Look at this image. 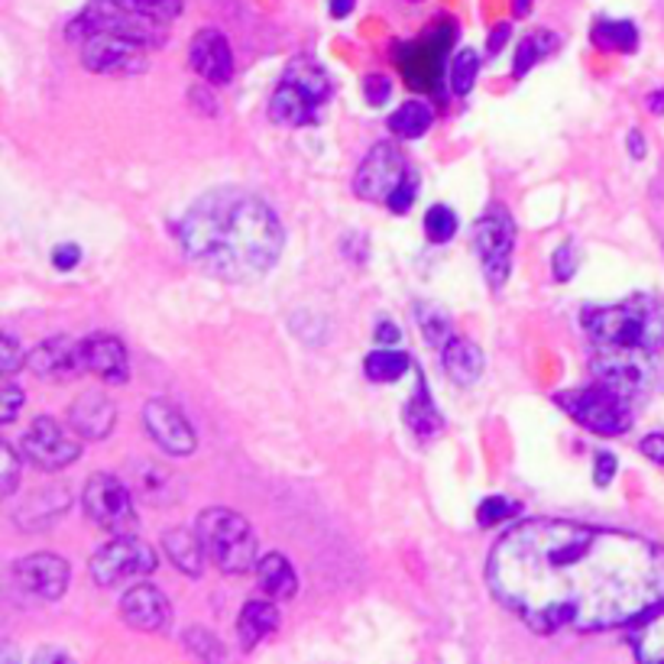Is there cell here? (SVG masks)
Instances as JSON below:
<instances>
[{
	"mask_svg": "<svg viewBox=\"0 0 664 664\" xmlns=\"http://www.w3.org/2000/svg\"><path fill=\"white\" fill-rule=\"evenodd\" d=\"M486 583L541 635L619 629L664 603V548L619 528L525 519L493 545Z\"/></svg>",
	"mask_w": 664,
	"mask_h": 664,
	"instance_id": "6da1fadb",
	"label": "cell"
},
{
	"mask_svg": "<svg viewBox=\"0 0 664 664\" xmlns=\"http://www.w3.org/2000/svg\"><path fill=\"white\" fill-rule=\"evenodd\" d=\"M179 243L208 276L224 283H256L280 263L285 231L263 198L218 189L201 194L182 214Z\"/></svg>",
	"mask_w": 664,
	"mask_h": 664,
	"instance_id": "7a4b0ae2",
	"label": "cell"
},
{
	"mask_svg": "<svg viewBox=\"0 0 664 664\" xmlns=\"http://www.w3.org/2000/svg\"><path fill=\"white\" fill-rule=\"evenodd\" d=\"M580 325L593 347L655 357L664 350V302L649 292H635L619 305H587Z\"/></svg>",
	"mask_w": 664,
	"mask_h": 664,
	"instance_id": "3957f363",
	"label": "cell"
},
{
	"mask_svg": "<svg viewBox=\"0 0 664 664\" xmlns=\"http://www.w3.org/2000/svg\"><path fill=\"white\" fill-rule=\"evenodd\" d=\"M328 101H331L328 72L315 59L295 55L285 65L283 78L270 97V117L280 127H312L322 120V110Z\"/></svg>",
	"mask_w": 664,
	"mask_h": 664,
	"instance_id": "277c9868",
	"label": "cell"
},
{
	"mask_svg": "<svg viewBox=\"0 0 664 664\" xmlns=\"http://www.w3.org/2000/svg\"><path fill=\"white\" fill-rule=\"evenodd\" d=\"M354 191L363 201L405 214L419 194V172L409 166L405 152L396 143H377L354 176Z\"/></svg>",
	"mask_w": 664,
	"mask_h": 664,
	"instance_id": "5b68a950",
	"label": "cell"
},
{
	"mask_svg": "<svg viewBox=\"0 0 664 664\" xmlns=\"http://www.w3.org/2000/svg\"><path fill=\"white\" fill-rule=\"evenodd\" d=\"M194 531L204 545V555L221 573H250L260 565V541L253 525L234 509L214 506L204 509L194 523Z\"/></svg>",
	"mask_w": 664,
	"mask_h": 664,
	"instance_id": "8992f818",
	"label": "cell"
},
{
	"mask_svg": "<svg viewBox=\"0 0 664 664\" xmlns=\"http://www.w3.org/2000/svg\"><path fill=\"white\" fill-rule=\"evenodd\" d=\"M107 33L120 36L130 43H140L146 49L166 46V23L134 10L124 0H92L72 23H68V40L85 43L88 36Z\"/></svg>",
	"mask_w": 664,
	"mask_h": 664,
	"instance_id": "52a82bcc",
	"label": "cell"
},
{
	"mask_svg": "<svg viewBox=\"0 0 664 664\" xmlns=\"http://www.w3.org/2000/svg\"><path fill=\"white\" fill-rule=\"evenodd\" d=\"M555 402H558V409L568 412L577 425H583L593 434H603V438H619L635 422L632 399L616 392V389H610V386H603V382L587 386V389L558 392Z\"/></svg>",
	"mask_w": 664,
	"mask_h": 664,
	"instance_id": "ba28073f",
	"label": "cell"
},
{
	"mask_svg": "<svg viewBox=\"0 0 664 664\" xmlns=\"http://www.w3.org/2000/svg\"><path fill=\"white\" fill-rule=\"evenodd\" d=\"M82 506H85V516L95 525H101L104 531L137 535V528H140L134 496H130L127 483L117 479L114 474L88 476V483L82 489Z\"/></svg>",
	"mask_w": 664,
	"mask_h": 664,
	"instance_id": "9c48e42d",
	"label": "cell"
},
{
	"mask_svg": "<svg viewBox=\"0 0 664 664\" xmlns=\"http://www.w3.org/2000/svg\"><path fill=\"white\" fill-rule=\"evenodd\" d=\"M476 256L483 263L486 283L493 288L506 285L513 273V253H516V221L503 204H493L479 221H476Z\"/></svg>",
	"mask_w": 664,
	"mask_h": 664,
	"instance_id": "30bf717a",
	"label": "cell"
},
{
	"mask_svg": "<svg viewBox=\"0 0 664 664\" xmlns=\"http://www.w3.org/2000/svg\"><path fill=\"white\" fill-rule=\"evenodd\" d=\"M159 568L156 548L137 535H117L114 541L101 545L92 558V577L97 587H120L127 580L146 577Z\"/></svg>",
	"mask_w": 664,
	"mask_h": 664,
	"instance_id": "8fae6325",
	"label": "cell"
},
{
	"mask_svg": "<svg viewBox=\"0 0 664 664\" xmlns=\"http://www.w3.org/2000/svg\"><path fill=\"white\" fill-rule=\"evenodd\" d=\"M590 370L597 382L629 396L632 402L652 389L655 382V354H639V350H610V347H593Z\"/></svg>",
	"mask_w": 664,
	"mask_h": 664,
	"instance_id": "7c38bea8",
	"label": "cell"
},
{
	"mask_svg": "<svg viewBox=\"0 0 664 664\" xmlns=\"http://www.w3.org/2000/svg\"><path fill=\"white\" fill-rule=\"evenodd\" d=\"M20 451H23V461H30L33 467L55 474V471L72 467L82 457V438L68 434L59 422L43 415L20 438Z\"/></svg>",
	"mask_w": 664,
	"mask_h": 664,
	"instance_id": "4fadbf2b",
	"label": "cell"
},
{
	"mask_svg": "<svg viewBox=\"0 0 664 664\" xmlns=\"http://www.w3.org/2000/svg\"><path fill=\"white\" fill-rule=\"evenodd\" d=\"M27 367L46 382H72L75 377L88 373V363H85V340H75V337H49L43 344H36L30 354H27Z\"/></svg>",
	"mask_w": 664,
	"mask_h": 664,
	"instance_id": "5bb4252c",
	"label": "cell"
},
{
	"mask_svg": "<svg viewBox=\"0 0 664 664\" xmlns=\"http://www.w3.org/2000/svg\"><path fill=\"white\" fill-rule=\"evenodd\" d=\"M82 62L95 75H143L146 72V46L97 33L82 43Z\"/></svg>",
	"mask_w": 664,
	"mask_h": 664,
	"instance_id": "9a60e30c",
	"label": "cell"
},
{
	"mask_svg": "<svg viewBox=\"0 0 664 664\" xmlns=\"http://www.w3.org/2000/svg\"><path fill=\"white\" fill-rule=\"evenodd\" d=\"M143 425L149 431V438L172 457H191L198 447L194 428L169 399H149L143 405Z\"/></svg>",
	"mask_w": 664,
	"mask_h": 664,
	"instance_id": "2e32d148",
	"label": "cell"
},
{
	"mask_svg": "<svg viewBox=\"0 0 664 664\" xmlns=\"http://www.w3.org/2000/svg\"><path fill=\"white\" fill-rule=\"evenodd\" d=\"M13 573V583L23 590V593H33L40 600H59L65 590H68V561L52 555V551H40V555H27V558H17L10 565Z\"/></svg>",
	"mask_w": 664,
	"mask_h": 664,
	"instance_id": "e0dca14e",
	"label": "cell"
},
{
	"mask_svg": "<svg viewBox=\"0 0 664 664\" xmlns=\"http://www.w3.org/2000/svg\"><path fill=\"white\" fill-rule=\"evenodd\" d=\"M189 62L208 85H228L234 78V52L221 30H198L191 40Z\"/></svg>",
	"mask_w": 664,
	"mask_h": 664,
	"instance_id": "ac0fdd59",
	"label": "cell"
},
{
	"mask_svg": "<svg viewBox=\"0 0 664 664\" xmlns=\"http://www.w3.org/2000/svg\"><path fill=\"white\" fill-rule=\"evenodd\" d=\"M120 616L130 629L162 632L172 619V610H169V600L162 590H156L152 583H137L120 597Z\"/></svg>",
	"mask_w": 664,
	"mask_h": 664,
	"instance_id": "d6986e66",
	"label": "cell"
},
{
	"mask_svg": "<svg viewBox=\"0 0 664 664\" xmlns=\"http://www.w3.org/2000/svg\"><path fill=\"white\" fill-rule=\"evenodd\" d=\"M68 425L82 441H104L117 425V405L101 389H88L72 402Z\"/></svg>",
	"mask_w": 664,
	"mask_h": 664,
	"instance_id": "ffe728a7",
	"label": "cell"
},
{
	"mask_svg": "<svg viewBox=\"0 0 664 664\" xmlns=\"http://www.w3.org/2000/svg\"><path fill=\"white\" fill-rule=\"evenodd\" d=\"M85 363H88V373H95L97 380L110 382V386H120V382L130 380L127 347L114 334H92V337H85Z\"/></svg>",
	"mask_w": 664,
	"mask_h": 664,
	"instance_id": "44dd1931",
	"label": "cell"
},
{
	"mask_svg": "<svg viewBox=\"0 0 664 664\" xmlns=\"http://www.w3.org/2000/svg\"><path fill=\"white\" fill-rule=\"evenodd\" d=\"M72 506V493L65 486H46L27 496V503L13 513V523L23 531H46L49 525H55Z\"/></svg>",
	"mask_w": 664,
	"mask_h": 664,
	"instance_id": "7402d4cb",
	"label": "cell"
},
{
	"mask_svg": "<svg viewBox=\"0 0 664 664\" xmlns=\"http://www.w3.org/2000/svg\"><path fill=\"white\" fill-rule=\"evenodd\" d=\"M625 642L642 664H664V603L625 625Z\"/></svg>",
	"mask_w": 664,
	"mask_h": 664,
	"instance_id": "603a6c76",
	"label": "cell"
},
{
	"mask_svg": "<svg viewBox=\"0 0 664 664\" xmlns=\"http://www.w3.org/2000/svg\"><path fill=\"white\" fill-rule=\"evenodd\" d=\"M441 363L457 386H474L483 377V350L467 337H451L441 347Z\"/></svg>",
	"mask_w": 664,
	"mask_h": 664,
	"instance_id": "cb8c5ba5",
	"label": "cell"
},
{
	"mask_svg": "<svg viewBox=\"0 0 664 664\" xmlns=\"http://www.w3.org/2000/svg\"><path fill=\"white\" fill-rule=\"evenodd\" d=\"M280 625V607L270 600H250L238 619V639L243 652H253L266 635H273Z\"/></svg>",
	"mask_w": 664,
	"mask_h": 664,
	"instance_id": "d4e9b609",
	"label": "cell"
},
{
	"mask_svg": "<svg viewBox=\"0 0 664 664\" xmlns=\"http://www.w3.org/2000/svg\"><path fill=\"white\" fill-rule=\"evenodd\" d=\"M415 392H412V399H409V405H405V425L412 428V434L415 438H422V441H431V438H438L441 431H444V415L438 412V405H434V399H431V389H428L425 377L415 370Z\"/></svg>",
	"mask_w": 664,
	"mask_h": 664,
	"instance_id": "484cf974",
	"label": "cell"
},
{
	"mask_svg": "<svg viewBox=\"0 0 664 664\" xmlns=\"http://www.w3.org/2000/svg\"><path fill=\"white\" fill-rule=\"evenodd\" d=\"M162 551H166V558H172L176 568L189 573V577H201L204 561H208L198 531H189V528H169L162 535Z\"/></svg>",
	"mask_w": 664,
	"mask_h": 664,
	"instance_id": "4316f807",
	"label": "cell"
},
{
	"mask_svg": "<svg viewBox=\"0 0 664 664\" xmlns=\"http://www.w3.org/2000/svg\"><path fill=\"white\" fill-rule=\"evenodd\" d=\"M256 577H260L263 593L273 597V600H292L298 593V573L292 568V561L285 555H280V551L260 558Z\"/></svg>",
	"mask_w": 664,
	"mask_h": 664,
	"instance_id": "83f0119b",
	"label": "cell"
},
{
	"mask_svg": "<svg viewBox=\"0 0 664 664\" xmlns=\"http://www.w3.org/2000/svg\"><path fill=\"white\" fill-rule=\"evenodd\" d=\"M431 124H434V110H431V104L422 101V97L405 101V104L389 117V130H392L396 137H402V140H419V137H425Z\"/></svg>",
	"mask_w": 664,
	"mask_h": 664,
	"instance_id": "f1b7e54d",
	"label": "cell"
},
{
	"mask_svg": "<svg viewBox=\"0 0 664 664\" xmlns=\"http://www.w3.org/2000/svg\"><path fill=\"white\" fill-rule=\"evenodd\" d=\"M590 40H593V46L607 49V52H635L639 49V30H635L632 20L600 17L590 27Z\"/></svg>",
	"mask_w": 664,
	"mask_h": 664,
	"instance_id": "f546056e",
	"label": "cell"
},
{
	"mask_svg": "<svg viewBox=\"0 0 664 664\" xmlns=\"http://www.w3.org/2000/svg\"><path fill=\"white\" fill-rule=\"evenodd\" d=\"M409 370H412V357L405 350H392V347H380L363 360V373L373 382L402 380Z\"/></svg>",
	"mask_w": 664,
	"mask_h": 664,
	"instance_id": "4dcf8cb0",
	"label": "cell"
},
{
	"mask_svg": "<svg viewBox=\"0 0 664 664\" xmlns=\"http://www.w3.org/2000/svg\"><path fill=\"white\" fill-rule=\"evenodd\" d=\"M558 49V36L555 33H548V30H535V33H528L519 40V49H516V68H513V75L516 78H525L545 55H551Z\"/></svg>",
	"mask_w": 664,
	"mask_h": 664,
	"instance_id": "1f68e13d",
	"label": "cell"
},
{
	"mask_svg": "<svg viewBox=\"0 0 664 664\" xmlns=\"http://www.w3.org/2000/svg\"><path fill=\"white\" fill-rule=\"evenodd\" d=\"M415 318H419V328L431 347H444L454 334H451V315L441 308V305H431V302H419L415 305Z\"/></svg>",
	"mask_w": 664,
	"mask_h": 664,
	"instance_id": "d6a6232c",
	"label": "cell"
},
{
	"mask_svg": "<svg viewBox=\"0 0 664 664\" xmlns=\"http://www.w3.org/2000/svg\"><path fill=\"white\" fill-rule=\"evenodd\" d=\"M479 75V55L474 49H461L451 62V88L454 95H471Z\"/></svg>",
	"mask_w": 664,
	"mask_h": 664,
	"instance_id": "836d02e7",
	"label": "cell"
},
{
	"mask_svg": "<svg viewBox=\"0 0 664 664\" xmlns=\"http://www.w3.org/2000/svg\"><path fill=\"white\" fill-rule=\"evenodd\" d=\"M457 234V214L447 204H431L425 214V238L431 243H447Z\"/></svg>",
	"mask_w": 664,
	"mask_h": 664,
	"instance_id": "e575fe53",
	"label": "cell"
},
{
	"mask_svg": "<svg viewBox=\"0 0 664 664\" xmlns=\"http://www.w3.org/2000/svg\"><path fill=\"white\" fill-rule=\"evenodd\" d=\"M186 645H189L191 655H198L204 662H224L228 658V649L218 642V635L204 632V629H189L186 632Z\"/></svg>",
	"mask_w": 664,
	"mask_h": 664,
	"instance_id": "d590c367",
	"label": "cell"
},
{
	"mask_svg": "<svg viewBox=\"0 0 664 664\" xmlns=\"http://www.w3.org/2000/svg\"><path fill=\"white\" fill-rule=\"evenodd\" d=\"M519 509H523V506H519V503H513V499L489 496V499H483V503H479V509H476V523L483 525V528H489V525H499L503 519H513Z\"/></svg>",
	"mask_w": 664,
	"mask_h": 664,
	"instance_id": "8d00e7d4",
	"label": "cell"
},
{
	"mask_svg": "<svg viewBox=\"0 0 664 664\" xmlns=\"http://www.w3.org/2000/svg\"><path fill=\"white\" fill-rule=\"evenodd\" d=\"M124 3H130L134 10H140V13L159 20V23H172L186 7L182 0H124Z\"/></svg>",
	"mask_w": 664,
	"mask_h": 664,
	"instance_id": "74e56055",
	"label": "cell"
},
{
	"mask_svg": "<svg viewBox=\"0 0 664 664\" xmlns=\"http://www.w3.org/2000/svg\"><path fill=\"white\" fill-rule=\"evenodd\" d=\"M23 402H27V392L17 382H3V389H0V425H13Z\"/></svg>",
	"mask_w": 664,
	"mask_h": 664,
	"instance_id": "f35d334b",
	"label": "cell"
},
{
	"mask_svg": "<svg viewBox=\"0 0 664 664\" xmlns=\"http://www.w3.org/2000/svg\"><path fill=\"white\" fill-rule=\"evenodd\" d=\"M20 367H27V350L13 334H3V350H0V370L7 377H13Z\"/></svg>",
	"mask_w": 664,
	"mask_h": 664,
	"instance_id": "ab89813d",
	"label": "cell"
},
{
	"mask_svg": "<svg viewBox=\"0 0 664 664\" xmlns=\"http://www.w3.org/2000/svg\"><path fill=\"white\" fill-rule=\"evenodd\" d=\"M551 270H555V280H558V283L573 280V273H577V246H573V240H565V243L555 250Z\"/></svg>",
	"mask_w": 664,
	"mask_h": 664,
	"instance_id": "60d3db41",
	"label": "cell"
},
{
	"mask_svg": "<svg viewBox=\"0 0 664 664\" xmlns=\"http://www.w3.org/2000/svg\"><path fill=\"white\" fill-rule=\"evenodd\" d=\"M0 464H3V476H0L3 483H0V493H3V496H13L17 486H20V457L13 454L10 444L0 447Z\"/></svg>",
	"mask_w": 664,
	"mask_h": 664,
	"instance_id": "b9f144b4",
	"label": "cell"
},
{
	"mask_svg": "<svg viewBox=\"0 0 664 664\" xmlns=\"http://www.w3.org/2000/svg\"><path fill=\"white\" fill-rule=\"evenodd\" d=\"M363 97H367L370 107L389 104V97H392V82H389V75H367V78H363Z\"/></svg>",
	"mask_w": 664,
	"mask_h": 664,
	"instance_id": "7bdbcfd3",
	"label": "cell"
},
{
	"mask_svg": "<svg viewBox=\"0 0 664 664\" xmlns=\"http://www.w3.org/2000/svg\"><path fill=\"white\" fill-rule=\"evenodd\" d=\"M616 471V454H613V451H597V457H593V483H597V486H610Z\"/></svg>",
	"mask_w": 664,
	"mask_h": 664,
	"instance_id": "ee69618b",
	"label": "cell"
},
{
	"mask_svg": "<svg viewBox=\"0 0 664 664\" xmlns=\"http://www.w3.org/2000/svg\"><path fill=\"white\" fill-rule=\"evenodd\" d=\"M78 263H82V246H78V243H62V246L52 250V266H55L59 273H68V270H75Z\"/></svg>",
	"mask_w": 664,
	"mask_h": 664,
	"instance_id": "f6af8a7d",
	"label": "cell"
},
{
	"mask_svg": "<svg viewBox=\"0 0 664 664\" xmlns=\"http://www.w3.org/2000/svg\"><path fill=\"white\" fill-rule=\"evenodd\" d=\"M639 451H642L652 464L664 467V434H649V438H642Z\"/></svg>",
	"mask_w": 664,
	"mask_h": 664,
	"instance_id": "bcb514c9",
	"label": "cell"
},
{
	"mask_svg": "<svg viewBox=\"0 0 664 664\" xmlns=\"http://www.w3.org/2000/svg\"><path fill=\"white\" fill-rule=\"evenodd\" d=\"M509 33H513L509 23H499V27L489 33V40H486V52H489V55H499L503 46H506V40H509Z\"/></svg>",
	"mask_w": 664,
	"mask_h": 664,
	"instance_id": "7dc6e473",
	"label": "cell"
},
{
	"mask_svg": "<svg viewBox=\"0 0 664 664\" xmlns=\"http://www.w3.org/2000/svg\"><path fill=\"white\" fill-rule=\"evenodd\" d=\"M399 328H396V322H380V328H377V344L386 347V344H399Z\"/></svg>",
	"mask_w": 664,
	"mask_h": 664,
	"instance_id": "c3c4849f",
	"label": "cell"
},
{
	"mask_svg": "<svg viewBox=\"0 0 664 664\" xmlns=\"http://www.w3.org/2000/svg\"><path fill=\"white\" fill-rule=\"evenodd\" d=\"M629 152H632V159H645V137L639 130L629 134Z\"/></svg>",
	"mask_w": 664,
	"mask_h": 664,
	"instance_id": "681fc988",
	"label": "cell"
},
{
	"mask_svg": "<svg viewBox=\"0 0 664 664\" xmlns=\"http://www.w3.org/2000/svg\"><path fill=\"white\" fill-rule=\"evenodd\" d=\"M350 10H354V0H331V17H337V20L350 17Z\"/></svg>",
	"mask_w": 664,
	"mask_h": 664,
	"instance_id": "f907efd6",
	"label": "cell"
},
{
	"mask_svg": "<svg viewBox=\"0 0 664 664\" xmlns=\"http://www.w3.org/2000/svg\"><path fill=\"white\" fill-rule=\"evenodd\" d=\"M649 110L652 114H664V88H658L655 95L649 97Z\"/></svg>",
	"mask_w": 664,
	"mask_h": 664,
	"instance_id": "816d5d0a",
	"label": "cell"
},
{
	"mask_svg": "<svg viewBox=\"0 0 664 664\" xmlns=\"http://www.w3.org/2000/svg\"><path fill=\"white\" fill-rule=\"evenodd\" d=\"M46 658H52V662H68V655H62V652H49V649H43L33 662H46Z\"/></svg>",
	"mask_w": 664,
	"mask_h": 664,
	"instance_id": "f5cc1de1",
	"label": "cell"
},
{
	"mask_svg": "<svg viewBox=\"0 0 664 664\" xmlns=\"http://www.w3.org/2000/svg\"><path fill=\"white\" fill-rule=\"evenodd\" d=\"M513 13L516 17H528L531 13V0H513Z\"/></svg>",
	"mask_w": 664,
	"mask_h": 664,
	"instance_id": "db71d44e",
	"label": "cell"
}]
</instances>
